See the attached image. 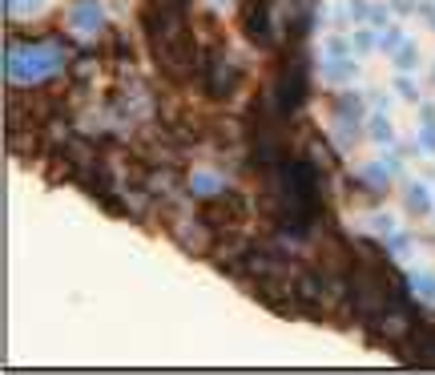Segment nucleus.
<instances>
[{
	"label": "nucleus",
	"instance_id": "nucleus-8",
	"mask_svg": "<svg viewBox=\"0 0 435 375\" xmlns=\"http://www.w3.org/2000/svg\"><path fill=\"white\" fill-rule=\"evenodd\" d=\"M371 45H375V37H371V33H359V37H355V48H363V53H367Z\"/></svg>",
	"mask_w": 435,
	"mask_h": 375
},
{
	"label": "nucleus",
	"instance_id": "nucleus-4",
	"mask_svg": "<svg viewBox=\"0 0 435 375\" xmlns=\"http://www.w3.org/2000/svg\"><path fill=\"white\" fill-rule=\"evenodd\" d=\"M238 271L250 275V279H275L278 275V255H270V250H246V255L238 258Z\"/></svg>",
	"mask_w": 435,
	"mask_h": 375
},
{
	"label": "nucleus",
	"instance_id": "nucleus-9",
	"mask_svg": "<svg viewBox=\"0 0 435 375\" xmlns=\"http://www.w3.org/2000/svg\"><path fill=\"white\" fill-rule=\"evenodd\" d=\"M165 4H182V8H185V4H189V0H165Z\"/></svg>",
	"mask_w": 435,
	"mask_h": 375
},
{
	"label": "nucleus",
	"instance_id": "nucleus-2",
	"mask_svg": "<svg viewBox=\"0 0 435 375\" xmlns=\"http://www.w3.org/2000/svg\"><path fill=\"white\" fill-rule=\"evenodd\" d=\"M242 214H246V202H242L238 194H222L218 202H210L206 210H202V226H210V230H226V226H234Z\"/></svg>",
	"mask_w": 435,
	"mask_h": 375
},
{
	"label": "nucleus",
	"instance_id": "nucleus-3",
	"mask_svg": "<svg viewBox=\"0 0 435 375\" xmlns=\"http://www.w3.org/2000/svg\"><path fill=\"white\" fill-rule=\"evenodd\" d=\"M242 28L254 45H266L270 41V12H266V0H242Z\"/></svg>",
	"mask_w": 435,
	"mask_h": 375
},
{
	"label": "nucleus",
	"instance_id": "nucleus-6",
	"mask_svg": "<svg viewBox=\"0 0 435 375\" xmlns=\"http://www.w3.org/2000/svg\"><path fill=\"white\" fill-rule=\"evenodd\" d=\"M411 210H415V214L427 210V194H423V190H411Z\"/></svg>",
	"mask_w": 435,
	"mask_h": 375
},
{
	"label": "nucleus",
	"instance_id": "nucleus-1",
	"mask_svg": "<svg viewBox=\"0 0 435 375\" xmlns=\"http://www.w3.org/2000/svg\"><path fill=\"white\" fill-rule=\"evenodd\" d=\"M275 93H278V113H282V118H290L298 105L306 101V61H302V57H286V61H282Z\"/></svg>",
	"mask_w": 435,
	"mask_h": 375
},
{
	"label": "nucleus",
	"instance_id": "nucleus-7",
	"mask_svg": "<svg viewBox=\"0 0 435 375\" xmlns=\"http://www.w3.org/2000/svg\"><path fill=\"white\" fill-rule=\"evenodd\" d=\"M371 129H375V138H379V141H387V138H391V129H387V121H383V118L371 121Z\"/></svg>",
	"mask_w": 435,
	"mask_h": 375
},
{
	"label": "nucleus",
	"instance_id": "nucleus-5",
	"mask_svg": "<svg viewBox=\"0 0 435 375\" xmlns=\"http://www.w3.org/2000/svg\"><path fill=\"white\" fill-rule=\"evenodd\" d=\"M93 12H97V8H77V17H73V21H77V28H81V24H85V28H93V24H97V17H93Z\"/></svg>",
	"mask_w": 435,
	"mask_h": 375
}]
</instances>
